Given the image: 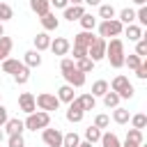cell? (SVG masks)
Masks as SVG:
<instances>
[{
    "label": "cell",
    "mask_w": 147,
    "mask_h": 147,
    "mask_svg": "<svg viewBox=\"0 0 147 147\" xmlns=\"http://www.w3.org/2000/svg\"><path fill=\"white\" fill-rule=\"evenodd\" d=\"M106 57H108L113 69L124 67V41L119 37H113L110 41H106Z\"/></svg>",
    "instance_id": "6da1fadb"
},
{
    "label": "cell",
    "mask_w": 147,
    "mask_h": 147,
    "mask_svg": "<svg viewBox=\"0 0 147 147\" xmlns=\"http://www.w3.org/2000/svg\"><path fill=\"white\" fill-rule=\"evenodd\" d=\"M108 87H110L113 92H117V94H119V99H131V96H133V92H136V90H133V85L129 83V78H126V76H122V74H119V76H115V78H113V83H110Z\"/></svg>",
    "instance_id": "7a4b0ae2"
},
{
    "label": "cell",
    "mask_w": 147,
    "mask_h": 147,
    "mask_svg": "<svg viewBox=\"0 0 147 147\" xmlns=\"http://www.w3.org/2000/svg\"><path fill=\"white\" fill-rule=\"evenodd\" d=\"M23 124H25V129H30V131H37V129H46V126L51 124V113H44V110H34V113H30V115H28V119H25Z\"/></svg>",
    "instance_id": "3957f363"
},
{
    "label": "cell",
    "mask_w": 147,
    "mask_h": 147,
    "mask_svg": "<svg viewBox=\"0 0 147 147\" xmlns=\"http://www.w3.org/2000/svg\"><path fill=\"white\" fill-rule=\"evenodd\" d=\"M122 30H124V25H122L117 18H110V21H101V23H99V37H101V39L119 37Z\"/></svg>",
    "instance_id": "277c9868"
},
{
    "label": "cell",
    "mask_w": 147,
    "mask_h": 147,
    "mask_svg": "<svg viewBox=\"0 0 147 147\" xmlns=\"http://www.w3.org/2000/svg\"><path fill=\"white\" fill-rule=\"evenodd\" d=\"M34 103H37V108L44 110V113H51V110H57V108H60V99H57L55 94H51V92L37 94V96H34Z\"/></svg>",
    "instance_id": "5b68a950"
},
{
    "label": "cell",
    "mask_w": 147,
    "mask_h": 147,
    "mask_svg": "<svg viewBox=\"0 0 147 147\" xmlns=\"http://www.w3.org/2000/svg\"><path fill=\"white\" fill-rule=\"evenodd\" d=\"M87 57L96 64L99 60H103L106 57V39H101V37H96L92 44H90V48H87Z\"/></svg>",
    "instance_id": "8992f818"
},
{
    "label": "cell",
    "mask_w": 147,
    "mask_h": 147,
    "mask_svg": "<svg viewBox=\"0 0 147 147\" xmlns=\"http://www.w3.org/2000/svg\"><path fill=\"white\" fill-rule=\"evenodd\" d=\"M62 131L60 129H41V140L48 145V147H62Z\"/></svg>",
    "instance_id": "52a82bcc"
},
{
    "label": "cell",
    "mask_w": 147,
    "mask_h": 147,
    "mask_svg": "<svg viewBox=\"0 0 147 147\" xmlns=\"http://www.w3.org/2000/svg\"><path fill=\"white\" fill-rule=\"evenodd\" d=\"M51 51H53V55H67L69 51H71V41L67 39V37H55V39H51V46H48Z\"/></svg>",
    "instance_id": "ba28073f"
},
{
    "label": "cell",
    "mask_w": 147,
    "mask_h": 147,
    "mask_svg": "<svg viewBox=\"0 0 147 147\" xmlns=\"http://www.w3.org/2000/svg\"><path fill=\"white\" fill-rule=\"evenodd\" d=\"M18 108L23 110V113H34L37 110V103H34V94L32 92H23L21 96H18Z\"/></svg>",
    "instance_id": "9c48e42d"
},
{
    "label": "cell",
    "mask_w": 147,
    "mask_h": 147,
    "mask_svg": "<svg viewBox=\"0 0 147 147\" xmlns=\"http://www.w3.org/2000/svg\"><path fill=\"white\" fill-rule=\"evenodd\" d=\"M62 76H64L67 85H71V87H83L85 85V74H80L78 69H71V71H67Z\"/></svg>",
    "instance_id": "30bf717a"
},
{
    "label": "cell",
    "mask_w": 147,
    "mask_h": 147,
    "mask_svg": "<svg viewBox=\"0 0 147 147\" xmlns=\"http://www.w3.org/2000/svg\"><path fill=\"white\" fill-rule=\"evenodd\" d=\"M83 117H85V113L80 110L78 101L74 99V101L69 103V110H67V122H71V124H78V122H83Z\"/></svg>",
    "instance_id": "8fae6325"
},
{
    "label": "cell",
    "mask_w": 147,
    "mask_h": 147,
    "mask_svg": "<svg viewBox=\"0 0 147 147\" xmlns=\"http://www.w3.org/2000/svg\"><path fill=\"white\" fill-rule=\"evenodd\" d=\"M96 37L92 34V32H87V30H83V32H78V34H74V46H78V48H90V44L94 41Z\"/></svg>",
    "instance_id": "7c38bea8"
},
{
    "label": "cell",
    "mask_w": 147,
    "mask_h": 147,
    "mask_svg": "<svg viewBox=\"0 0 147 147\" xmlns=\"http://www.w3.org/2000/svg\"><path fill=\"white\" fill-rule=\"evenodd\" d=\"M30 9L41 18V16H46L51 11V0H30Z\"/></svg>",
    "instance_id": "4fadbf2b"
},
{
    "label": "cell",
    "mask_w": 147,
    "mask_h": 147,
    "mask_svg": "<svg viewBox=\"0 0 147 147\" xmlns=\"http://www.w3.org/2000/svg\"><path fill=\"white\" fill-rule=\"evenodd\" d=\"M23 64H25L28 69L39 67V64H41V53H39V51H34V48H32V51H28V53L23 55Z\"/></svg>",
    "instance_id": "5bb4252c"
},
{
    "label": "cell",
    "mask_w": 147,
    "mask_h": 147,
    "mask_svg": "<svg viewBox=\"0 0 147 147\" xmlns=\"http://www.w3.org/2000/svg\"><path fill=\"white\" fill-rule=\"evenodd\" d=\"M23 129H25V124L18 119V117H9L7 122H5V131L9 133V136H16V133H23Z\"/></svg>",
    "instance_id": "9a60e30c"
},
{
    "label": "cell",
    "mask_w": 147,
    "mask_h": 147,
    "mask_svg": "<svg viewBox=\"0 0 147 147\" xmlns=\"http://www.w3.org/2000/svg\"><path fill=\"white\" fill-rule=\"evenodd\" d=\"M83 14H85V7H83V5H69V7L64 9V18H67V21H71V23H74V21H78Z\"/></svg>",
    "instance_id": "2e32d148"
},
{
    "label": "cell",
    "mask_w": 147,
    "mask_h": 147,
    "mask_svg": "<svg viewBox=\"0 0 147 147\" xmlns=\"http://www.w3.org/2000/svg\"><path fill=\"white\" fill-rule=\"evenodd\" d=\"M76 101H78V106H80L83 113L94 110V106H96V99H94L92 94H80V96H76Z\"/></svg>",
    "instance_id": "e0dca14e"
},
{
    "label": "cell",
    "mask_w": 147,
    "mask_h": 147,
    "mask_svg": "<svg viewBox=\"0 0 147 147\" xmlns=\"http://www.w3.org/2000/svg\"><path fill=\"white\" fill-rule=\"evenodd\" d=\"M129 119H131V113L126 108H122V106L113 108V122L115 124H129Z\"/></svg>",
    "instance_id": "ac0fdd59"
},
{
    "label": "cell",
    "mask_w": 147,
    "mask_h": 147,
    "mask_svg": "<svg viewBox=\"0 0 147 147\" xmlns=\"http://www.w3.org/2000/svg\"><path fill=\"white\" fill-rule=\"evenodd\" d=\"M126 37H129V41H138V39H142L145 34H142V28L140 25H136V23H131V25H126L124 30H122Z\"/></svg>",
    "instance_id": "d6986e66"
},
{
    "label": "cell",
    "mask_w": 147,
    "mask_h": 147,
    "mask_svg": "<svg viewBox=\"0 0 147 147\" xmlns=\"http://www.w3.org/2000/svg\"><path fill=\"white\" fill-rule=\"evenodd\" d=\"M57 99H60V103H71L76 96H74V87L71 85H62L60 90H57V94H55Z\"/></svg>",
    "instance_id": "ffe728a7"
},
{
    "label": "cell",
    "mask_w": 147,
    "mask_h": 147,
    "mask_svg": "<svg viewBox=\"0 0 147 147\" xmlns=\"http://www.w3.org/2000/svg\"><path fill=\"white\" fill-rule=\"evenodd\" d=\"M48 46H51V37H48V32H39L37 37H34V51H48Z\"/></svg>",
    "instance_id": "44dd1931"
},
{
    "label": "cell",
    "mask_w": 147,
    "mask_h": 147,
    "mask_svg": "<svg viewBox=\"0 0 147 147\" xmlns=\"http://www.w3.org/2000/svg\"><path fill=\"white\" fill-rule=\"evenodd\" d=\"M21 67H23V62H18V60H14V57L2 60V71H5V74H11V76H14Z\"/></svg>",
    "instance_id": "7402d4cb"
},
{
    "label": "cell",
    "mask_w": 147,
    "mask_h": 147,
    "mask_svg": "<svg viewBox=\"0 0 147 147\" xmlns=\"http://www.w3.org/2000/svg\"><path fill=\"white\" fill-rule=\"evenodd\" d=\"M108 90H110V87H108V80H94V83H92V92H90V94L96 99V96H103Z\"/></svg>",
    "instance_id": "603a6c76"
},
{
    "label": "cell",
    "mask_w": 147,
    "mask_h": 147,
    "mask_svg": "<svg viewBox=\"0 0 147 147\" xmlns=\"http://www.w3.org/2000/svg\"><path fill=\"white\" fill-rule=\"evenodd\" d=\"M11 46H14L11 37H0V62L7 60V55L11 53Z\"/></svg>",
    "instance_id": "cb8c5ba5"
},
{
    "label": "cell",
    "mask_w": 147,
    "mask_h": 147,
    "mask_svg": "<svg viewBox=\"0 0 147 147\" xmlns=\"http://www.w3.org/2000/svg\"><path fill=\"white\" fill-rule=\"evenodd\" d=\"M122 25H131L133 21H136V11L131 9V7H124L122 11H119V18H117Z\"/></svg>",
    "instance_id": "d4e9b609"
},
{
    "label": "cell",
    "mask_w": 147,
    "mask_h": 147,
    "mask_svg": "<svg viewBox=\"0 0 147 147\" xmlns=\"http://www.w3.org/2000/svg\"><path fill=\"white\" fill-rule=\"evenodd\" d=\"M39 21H41V25H44V30H57V25H60V21L55 18V14H51V11H48L46 16H41Z\"/></svg>",
    "instance_id": "484cf974"
},
{
    "label": "cell",
    "mask_w": 147,
    "mask_h": 147,
    "mask_svg": "<svg viewBox=\"0 0 147 147\" xmlns=\"http://www.w3.org/2000/svg\"><path fill=\"white\" fill-rule=\"evenodd\" d=\"M78 21H80L83 30H87V32H92V30L96 28V16H92V14H87V11H85V14H83Z\"/></svg>",
    "instance_id": "4316f807"
},
{
    "label": "cell",
    "mask_w": 147,
    "mask_h": 147,
    "mask_svg": "<svg viewBox=\"0 0 147 147\" xmlns=\"http://www.w3.org/2000/svg\"><path fill=\"white\" fill-rule=\"evenodd\" d=\"M99 142L103 147H122V142H119V138L115 133H101V140Z\"/></svg>",
    "instance_id": "83f0119b"
},
{
    "label": "cell",
    "mask_w": 147,
    "mask_h": 147,
    "mask_svg": "<svg viewBox=\"0 0 147 147\" xmlns=\"http://www.w3.org/2000/svg\"><path fill=\"white\" fill-rule=\"evenodd\" d=\"M131 126L138 129V131H142V129L147 126V115H145V113H136V115H131Z\"/></svg>",
    "instance_id": "f1b7e54d"
},
{
    "label": "cell",
    "mask_w": 147,
    "mask_h": 147,
    "mask_svg": "<svg viewBox=\"0 0 147 147\" xmlns=\"http://www.w3.org/2000/svg\"><path fill=\"white\" fill-rule=\"evenodd\" d=\"M85 140H87V142H92V145H94V142H99V140H101V129H96L94 124H92V126H87V129H85Z\"/></svg>",
    "instance_id": "f546056e"
},
{
    "label": "cell",
    "mask_w": 147,
    "mask_h": 147,
    "mask_svg": "<svg viewBox=\"0 0 147 147\" xmlns=\"http://www.w3.org/2000/svg\"><path fill=\"white\" fill-rule=\"evenodd\" d=\"M99 18H101V21L115 18V7H113V5H99Z\"/></svg>",
    "instance_id": "4dcf8cb0"
},
{
    "label": "cell",
    "mask_w": 147,
    "mask_h": 147,
    "mask_svg": "<svg viewBox=\"0 0 147 147\" xmlns=\"http://www.w3.org/2000/svg\"><path fill=\"white\" fill-rule=\"evenodd\" d=\"M76 69H78L80 74H90V71L94 69V62H92L90 57H80V60H76Z\"/></svg>",
    "instance_id": "1f68e13d"
},
{
    "label": "cell",
    "mask_w": 147,
    "mask_h": 147,
    "mask_svg": "<svg viewBox=\"0 0 147 147\" xmlns=\"http://www.w3.org/2000/svg\"><path fill=\"white\" fill-rule=\"evenodd\" d=\"M14 80H16V85H25V83L30 80V69L23 64V67H21V69L14 74Z\"/></svg>",
    "instance_id": "d6a6232c"
},
{
    "label": "cell",
    "mask_w": 147,
    "mask_h": 147,
    "mask_svg": "<svg viewBox=\"0 0 147 147\" xmlns=\"http://www.w3.org/2000/svg\"><path fill=\"white\" fill-rule=\"evenodd\" d=\"M103 103H106L108 108H117V106H119V94L113 92V90H108V92L103 94Z\"/></svg>",
    "instance_id": "836d02e7"
},
{
    "label": "cell",
    "mask_w": 147,
    "mask_h": 147,
    "mask_svg": "<svg viewBox=\"0 0 147 147\" xmlns=\"http://www.w3.org/2000/svg\"><path fill=\"white\" fill-rule=\"evenodd\" d=\"M78 142H80V138H78V133H76V131H71V133H64V136H62V147H78Z\"/></svg>",
    "instance_id": "e575fe53"
},
{
    "label": "cell",
    "mask_w": 147,
    "mask_h": 147,
    "mask_svg": "<svg viewBox=\"0 0 147 147\" xmlns=\"http://www.w3.org/2000/svg\"><path fill=\"white\" fill-rule=\"evenodd\" d=\"M124 64H126L129 69H133V71H136V69L142 64V57H138L136 53H131V55H124Z\"/></svg>",
    "instance_id": "d590c367"
},
{
    "label": "cell",
    "mask_w": 147,
    "mask_h": 147,
    "mask_svg": "<svg viewBox=\"0 0 147 147\" xmlns=\"http://www.w3.org/2000/svg\"><path fill=\"white\" fill-rule=\"evenodd\" d=\"M9 18H14V9H11V5L0 2V23H5V21H9Z\"/></svg>",
    "instance_id": "8d00e7d4"
},
{
    "label": "cell",
    "mask_w": 147,
    "mask_h": 147,
    "mask_svg": "<svg viewBox=\"0 0 147 147\" xmlns=\"http://www.w3.org/2000/svg\"><path fill=\"white\" fill-rule=\"evenodd\" d=\"M126 140L133 142V145H142V131H138V129H129V131H126Z\"/></svg>",
    "instance_id": "74e56055"
},
{
    "label": "cell",
    "mask_w": 147,
    "mask_h": 147,
    "mask_svg": "<svg viewBox=\"0 0 147 147\" xmlns=\"http://www.w3.org/2000/svg\"><path fill=\"white\" fill-rule=\"evenodd\" d=\"M136 55L145 60V55H147V37H142V39L136 41Z\"/></svg>",
    "instance_id": "f35d334b"
},
{
    "label": "cell",
    "mask_w": 147,
    "mask_h": 147,
    "mask_svg": "<svg viewBox=\"0 0 147 147\" xmlns=\"http://www.w3.org/2000/svg\"><path fill=\"white\" fill-rule=\"evenodd\" d=\"M136 21L140 23V28H142V25H147V5H142V7L136 11Z\"/></svg>",
    "instance_id": "ab89813d"
},
{
    "label": "cell",
    "mask_w": 147,
    "mask_h": 147,
    "mask_svg": "<svg viewBox=\"0 0 147 147\" xmlns=\"http://www.w3.org/2000/svg\"><path fill=\"white\" fill-rule=\"evenodd\" d=\"M71 69H76V62H74L71 57H62V62H60V71L67 74V71H71Z\"/></svg>",
    "instance_id": "60d3db41"
},
{
    "label": "cell",
    "mask_w": 147,
    "mask_h": 147,
    "mask_svg": "<svg viewBox=\"0 0 147 147\" xmlns=\"http://www.w3.org/2000/svg\"><path fill=\"white\" fill-rule=\"evenodd\" d=\"M108 124H110V117H108V115H103V113H101V115H96V117H94V126H96V129H106Z\"/></svg>",
    "instance_id": "b9f144b4"
},
{
    "label": "cell",
    "mask_w": 147,
    "mask_h": 147,
    "mask_svg": "<svg viewBox=\"0 0 147 147\" xmlns=\"http://www.w3.org/2000/svg\"><path fill=\"white\" fill-rule=\"evenodd\" d=\"M9 147H25V140H23V133H16V136H9Z\"/></svg>",
    "instance_id": "7bdbcfd3"
},
{
    "label": "cell",
    "mask_w": 147,
    "mask_h": 147,
    "mask_svg": "<svg viewBox=\"0 0 147 147\" xmlns=\"http://www.w3.org/2000/svg\"><path fill=\"white\" fill-rule=\"evenodd\" d=\"M136 76H138L140 80H145V78H147V62H145V60H142V64L136 69Z\"/></svg>",
    "instance_id": "ee69618b"
},
{
    "label": "cell",
    "mask_w": 147,
    "mask_h": 147,
    "mask_svg": "<svg viewBox=\"0 0 147 147\" xmlns=\"http://www.w3.org/2000/svg\"><path fill=\"white\" fill-rule=\"evenodd\" d=\"M80 57H87V51H85V48H78V46H74V57H71V60L76 62V60H80Z\"/></svg>",
    "instance_id": "f6af8a7d"
},
{
    "label": "cell",
    "mask_w": 147,
    "mask_h": 147,
    "mask_svg": "<svg viewBox=\"0 0 147 147\" xmlns=\"http://www.w3.org/2000/svg\"><path fill=\"white\" fill-rule=\"evenodd\" d=\"M51 5H53L55 9H67V7H69V0H51Z\"/></svg>",
    "instance_id": "bcb514c9"
},
{
    "label": "cell",
    "mask_w": 147,
    "mask_h": 147,
    "mask_svg": "<svg viewBox=\"0 0 147 147\" xmlns=\"http://www.w3.org/2000/svg\"><path fill=\"white\" fill-rule=\"evenodd\" d=\"M9 119V113H7V108L5 106H0V126H5V122Z\"/></svg>",
    "instance_id": "7dc6e473"
},
{
    "label": "cell",
    "mask_w": 147,
    "mask_h": 147,
    "mask_svg": "<svg viewBox=\"0 0 147 147\" xmlns=\"http://www.w3.org/2000/svg\"><path fill=\"white\" fill-rule=\"evenodd\" d=\"M83 2H87V5H92V7H99V5H101V0H83Z\"/></svg>",
    "instance_id": "c3c4849f"
},
{
    "label": "cell",
    "mask_w": 147,
    "mask_h": 147,
    "mask_svg": "<svg viewBox=\"0 0 147 147\" xmlns=\"http://www.w3.org/2000/svg\"><path fill=\"white\" fill-rule=\"evenodd\" d=\"M122 147H140V145H133V142H129V140H124V145Z\"/></svg>",
    "instance_id": "681fc988"
},
{
    "label": "cell",
    "mask_w": 147,
    "mask_h": 147,
    "mask_svg": "<svg viewBox=\"0 0 147 147\" xmlns=\"http://www.w3.org/2000/svg\"><path fill=\"white\" fill-rule=\"evenodd\" d=\"M78 147H92V142H87V140H85V142H78Z\"/></svg>",
    "instance_id": "f907efd6"
},
{
    "label": "cell",
    "mask_w": 147,
    "mask_h": 147,
    "mask_svg": "<svg viewBox=\"0 0 147 147\" xmlns=\"http://www.w3.org/2000/svg\"><path fill=\"white\" fill-rule=\"evenodd\" d=\"M133 2H136L138 7H142V5H147V0H133Z\"/></svg>",
    "instance_id": "816d5d0a"
},
{
    "label": "cell",
    "mask_w": 147,
    "mask_h": 147,
    "mask_svg": "<svg viewBox=\"0 0 147 147\" xmlns=\"http://www.w3.org/2000/svg\"><path fill=\"white\" fill-rule=\"evenodd\" d=\"M69 5H83V0H69Z\"/></svg>",
    "instance_id": "f5cc1de1"
},
{
    "label": "cell",
    "mask_w": 147,
    "mask_h": 147,
    "mask_svg": "<svg viewBox=\"0 0 147 147\" xmlns=\"http://www.w3.org/2000/svg\"><path fill=\"white\" fill-rule=\"evenodd\" d=\"M0 37H5V28H2V23H0Z\"/></svg>",
    "instance_id": "db71d44e"
},
{
    "label": "cell",
    "mask_w": 147,
    "mask_h": 147,
    "mask_svg": "<svg viewBox=\"0 0 147 147\" xmlns=\"http://www.w3.org/2000/svg\"><path fill=\"white\" fill-rule=\"evenodd\" d=\"M2 140H5V133H2V129H0V142H2Z\"/></svg>",
    "instance_id": "11a10c76"
}]
</instances>
